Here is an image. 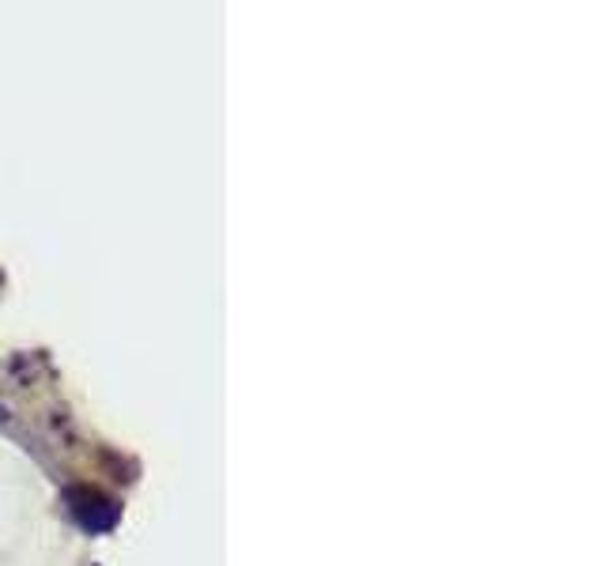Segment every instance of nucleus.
Segmentation results:
<instances>
[{
	"mask_svg": "<svg viewBox=\"0 0 604 566\" xmlns=\"http://www.w3.org/2000/svg\"><path fill=\"white\" fill-rule=\"evenodd\" d=\"M69 502H72V514L80 517V525L91 528V533H103L117 522V506L110 502L106 495H98V491L91 488H76L69 491Z\"/></svg>",
	"mask_w": 604,
	"mask_h": 566,
	"instance_id": "obj_1",
	"label": "nucleus"
},
{
	"mask_svg": "<svg viewBox=\"0 0 604 566\" xmlns=\"http://www.w3.org/2000/svg\"><path fill=\"white\" fill-rule=\"evenodd\" d=\"M0 419H8V412H4V408H0Z\"/></svg>",
	"mask_w": 604,
	"mask_h": 566,
	"instance_id": "obj_2",
	"label": "nucleus"
}]
</instances>
